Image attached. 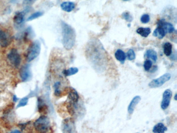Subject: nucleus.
I'll use <instances>...</instances> for the list:
<instances>
[{"label": "nucleus", "instance_id": "1", "mask_svg": "<svg viewBox=\"0 0 177 133\" xmlns=\"http://www.w3.org/2000/svg\"><path fill=\"white\" fill-rule=\"evenodd\" d=\"M86 55L95 69L102 71L106 66V53L100 41L90 40L86 46Z\"/></svg>", "mask_w": 177, "mask_h": 133}, {"label": "nucleus", "instance_id": "2", "mask_svg": "<svg viewBox=\"0 0 177 133\" xmlns=\"http://www.w3.org/2000/svg\"><path fill=\"white\" fill-rule=\"evenodd\" d=\"M61 26L63 34V44L67 50H71L75 44L76 32L75 30L70 25L62 21Z\"/></svg>", "mask_w": 177, "mask_h": 133}, {"label": "nucleus", "instance_id": "3", "mask_svg": "<svg viewBox=\"0 0 177 133\" xmlns=\"http://www.w3.org/2000/svg\"><path fill=\"white\" fill-rule=\"evenodd\" d=\"M34 127L39 133H47L50 129V121L47 116L42 115L34 122Z\"/></svg>", "mask_w": 177, "mask_h": 133}, {"label": "nucleus", "instance_id": "4", "mask_svg": "<svg viewBox=\"0 0 177 133\" xmlns=\"http://www.w3.org/2000/svg\"><path fill=\"white\" fill-rule=\"evenodd\" d=\"M41 50V44L39 41L36 40L30 46L27 53V60L28 62H31L36 59L40 54Z\"/></svg>", "mask_w": 177, "mask_h": 133}, {"label": "nucleus", "instance_id": "5", "mask_svg": "<svg viewBox=\"0 0 177 133\" xmlns=\"http://www.w3.org/2000/svg\"><path fill=\"white\" fill-rule=\"evenodd\" d=\"M7 59L12 66L17 68L19 67L21 63V57L17 50L13 48L9 52L7 55Z\"/></svg>", "mask_w": 177, "mask_h": 133}, {"label": "nucleus", "instance_id": "6", "mask_svg": "<svg viewBox=\"0 0 177 133\" xmlns=\"http://www.w3.org/2000/svg\"><path fill=\"white\" fill-rule=\"evenodd\" d=\"M171 75L170 73H166L162 75L158 78L154 79L151 81L149 84V86L151 88H157L162 86L165 83L171 79Z\"/></svg>", "mask_w": 177, "mask_h": 133}, {"label": "nucleus", "instance_id": "7", "mask_svg": "<svg viewBox=\"0 0 177 133\" xmlns=\"http://www.w3.org/2000/svg\"><path fill=\"white\" fill-rule=\"evenodd\" d=\"M75 124L72 118H68L63 121V133H75Z\"/></svg>", "mask_w": 177, "mask_h": 133}, {"label": "nucleus", "instance_id": "8", "mask_svg": "<svg viewBox=\"0 0 177 133\" xmlns=\"http://www.w3.org/2000/svg\"><path fill=\"white\" fill-rule=\"evenodd\" d=\"M172 97V91L170 89L165 91L162 95V102H161V108L162 110H165L168 107Z\"/></svg>", "mask_w": 177, "mask_h": 133}, {"label": "nucleus", "instance_id": "9", "mask_svg": "<svg viewBox=\"0 0 177 133\" xmlns=\"http://www.w3.org/2000/svg\"><path fill=\"white\" fill-rule=\"evenodd\" d=\"M19 75L22 81L23 82L28 81L31 76V72L29 65L25 64L22 66L20 70Z\"/></svg>", "mask_w": 177, "mask_h": 133}, {"label": "nucleus", "instance_id": "10", "mask_svg": "<svg viewBox=\"0 0 177 133\" xmlns=\"http://www.w3.org/2000/svg\"><path fill=\"white\" fill-rule=\"evenodd\" d=\"M157 26L162 28L166 33H173L176 31L171 23L166 22L164 19H162L158 21Z\"/></svg>", "mask_w": 177, "mask_h": 133}, {"label": "nucleus", "instance_id": "11", "mask_svg": "<svg viewBox=\"0 0 177 133\" xmlns=\"http://www.w3.org/2000/svg\"><path fill=\"white\" fill-rule=\"evenodd\" d=\"M11 41L10 36L2 29H0V46L7 47Z\"/></svg>", "mask_w": 177, "mask_h": 133}, {"label": "nucleus", "instance_id": "12", "mask_svg": "<svg viewBox=\"0 0 177 133\" xmlns=\"http://www.w3.org/2000/svg\"><path fill=\"white\" fill-rule=\"evenodd\" d=\"M68 99L70 100L69 102L76 103L79 99V95L77 91L73 88H69Z\"/></svg>", "mask_w": 177, "mask_h": 133}, {"label": "nucleus", "instance_id": "13", "mask_svg": "<svg viewBox=\"0 0 177 133\" xmlns=\"http://www.w3.org/2000/svg\"><path fill=\"white\" fill-rule=\"evenodd\" d=\"M140 100H141V97H140L139 96H136L133 98V99L131 100L129 106L128 107V112L129 114H132L133 113L135 107L139 102Z\"/></svg>", "mask_w": 177, "mask_h": 133}, {"label": "nucleus", "instance_id": "14", "mask_svg": "<svg viewBox=\"0 0 177 133\" xmlns=\"http://www.w3.org/2000/svg\"><path fill=\"white\" fill-rule=\"evenodd\" d=\"M60 7L63 11L70 12L74 10L75 7V5L73 2H64L61 4Z\"/></svg>", "mask_w": 177, "mask_h": 133}, {"label": "nucleus", "instance_id": "15", "mask_svg": "<svg viewBox=\"0 0 177 133\" xmlns=\"http://www.w3.org/2000/svg\"><path fill=\"white\" fill-rule=\"evenodd\" d=\"M153 35L155 37H157L159 39H162L166 35V32L162 28L157 26V27L153 32Z\"/></svg>", "mask_w": 177, "mask_h": 133}, {"label": "nucleus", "instance_id": "16", "mask_svg": "<svg viewBox=\"0 0 177 133\" xmlns=\"http://www.w3.org/2000/svg\"><path fill=\"white\" fill-rule=\"evenodd\" d=\"M115 57L117 60H119L122 64H124L126 58V55L122 50L119 49L115 53Z\"/></svg>", "mask_w": 177, "mask_h": 133}, {"label": "nucleus", "instance_id": "17", "mask_svg": "<svg viewBox=\"0 0 177 133\" xmlns=\"http://www.w3.org/2000/svg\"><path fill=\"white\" fill-rule=\"evenodd\" d=\"M167 130V128L164 124L159 123L155 125L153 129V132L154 133H165Z\"/></svg>", "mask_w": 177, "mask_h": 133}, {"label": "nucleus", "instance_id": "18", "mask_svg": "<svg viewBox=\"0 0 177 133\" xmlns=\"http://www.w3.org/2000/svg\"><path fill=\"white\" fill-rule=\"evenodd\" d=\"M25 19L24 14L23 12H17L14 17L13 21L15 24L19 25L23 23Z\"/></svg>", "mask_w": 177, "mask_h": 133}, {"label": "nucleus", "instance_id": "19", "mask_svg": "<svg viewBox=\"0 0 177 133\" xmlns=\"http://www.w3.org/2000/svg\"><path fill=\"white\" fill-rule=\"evenodd\" d=\"M136 31H137V33L143 37H148L151 32V29L149 28H142V27L139 28Z\"/></svg>", "mask_w": 177, "mask_h": 133}, {"label": "nucleus", "instance_id": "20", "mask_svg": "<svg viewBox=\"0 0 177 133\" xmlns=\"http://www.w3.org/2000/svg\"><path fill=\"white\" fill-rule=\"evenodd\" d=\"M144 56L146 58H150L151 59H152L154 62H156V60L157 59V53L153 50H147Z\"/></svg>", "mask_w": 177, "mask_h": 133}, {"label": "nucleus", "instance_id": "21", "mask_svg": "<svg viewBox=\"0 0 177 133\" xmlns=\"http://www.w3.org/2000/svg\"><path fill=\"white\" fill-rule=\"evenodd\" d=\"M173 45L169 42H166L163 45V50L165 55L167 56H170L172 54Z\"/></svg>", "mask_w": 177, "mask_h": 133}, {"label": "nucleus", "instance_id": "22", "mask_svg": "<svg viewBox=\"0 0 177 133\" xmlns=\"http://www.w3.org/2000/svg\"><path fill=\"white\" fill-rule=\"evenodd\" d=\"M79 72V69L76 67H72L68 69L67 70H65L63 71V75L66 77L71 76L72 75H75Z\"/></svg>", "mask_w": 177, "mask_h": 133}, {"label": "nucleus", "instance_id": "23", "mask_svg": "<svg viewBox=\"0 0 177 133\" xmlns=\"http://www.w3.org/2000/svg\"><path fill=\"white\" fill-rule=\"evenodd\" d=\"M121 17L122 18L124 19V20L127 21L128 22L130 23L133 20V17L131 16V15L130 14V12H124L121 15Z\"/></svg>", "mask_w": 177, "mask_h": 133}, {"label": "nucleus", "instance_id": "24", "mask_svg": "<svg viewBox=\"0 0 177 133\" xmlns=\"http://www.w3.org/2000/svg\"><path fill=\"white\" fill-rule=\"evenodd\" d=\"M43 15V13L41 12H34V14H32L30 16L28 17L27 21L33 20L34 19H36L42 16Z\"/></svg>", "mask_w": 177, "mask_h": 133}, {"label": "nucleus", "instance_id": "25", "mask_svg": "<svg viewBox=\"0 0 177 133\" xmlns=\"http://www.w3.org/2000/svg\"><path fill=\"white\" fill-rule=\"evenodd\" d=\"M127 57L128 60H134L135 58V54L134 50L132 49L128 50V51L127 52Z\"/></svg>", "mask_w": 177, "mask_h": 133}, {"label": "nucleus", "instance_id": "26", "mask_svg": "<svg viewBox=\"0 0 177 133\" xmlns=\"http://www.w3.org/2000/svg\"><path fill=\"white\" fill-rule=\"evenodd\" d=\"M60 83L59 82H57L56 83H55V94L56 96L60 95L61 91L60 90Z\"/></svg>", "mask_w": 177, "mask_h": 133}, {"label": "nucleus", "instance_id": "27", "mask_svg": "<svg viewBox=\"0 0 177 133\" xmlns=\"http://www.w3.org/2000/svg\"><path fill=\"white\" fill-rule=\"evenodd\" d=\"M28 97H25L21 99L20 102H19V103L18 104V105L17 106V108H20V107H24L25 105H27V104L28 102Z\"/></svg>", "mask_w": 177, "mask_h": 133}, {"label": "nucleus", "instance_id": "28", "mask_svg": "<svg viewBox=\"0 0 177 133\" xmlns=\"http://www.w3.org/2000/svg\"><path fill=\"white\" fill-rule=\"evenodd\" d=\"M152 66V62L151 60H146L144 62L143 66L144 70L146 71H149L151 68Z\"/></svg>", "mask_w": 177, "mask_h": 133}, {"label": "nucleus", "instance_id": "29", "mask_svg": "<svg viewBox=\"0 0 177 133\" xmlns=\"http://www.w3.org/2000/svg\"><path fill=\"white\" fill-rule=\"evenodd\" d=\"M150 16L148 14H143L141 17V18H140V21L142 23H147L150 21Z\"/></svg>", "mask_w": 177, "mask_h": 133}, {"label": "nucleus", "instance_id": "30", "mask_svg": "<svg viewBox=\"0 0 177 133\" xmlns=\"http://www.w3.org/2000/svg\"><path fill=\"white\" fill-rule=\"evenodd\" d=\"M11 133H22L20 131H19V130H14Z\"/></svg>", "mask_w": 177, "mask_h": 133}, {"label": "nucleus", "instance_id": "31", "mask_svg": "<svg viewBox=\"0 0 177 133\" xmlns=\"http://www.w3.org/2000/svg\"><path fill=\"white\" fill-rule=\"evenodd\" d=\"M13 100L15 102H17V100H18V98L16 97V96L14 95L13 96Z\"/></svg>", "mask_w": 177, "mask_h": 133}, {"label": "nucleus", "instance_id": "32", "mask_svg": "<svg viewBox=\"0 0 177 133\" xmlns=\"http://www.w3.org/2000/svg\"><path fill=\"white\" fill-rule=\"evenodd\" d=\"M177 94H176V95H175V100H177Z\"/></svg>", "mask_w": 177, "mask_h": 133}, {"label": "nucleus", "instance_id": "33", "mask_svg": "<svg viewBox=\"0 0 177 133\" xmlns=\"http://www.w3.org/2000/svg\"><path fill=\"white\" fill-rule=\"evenodd\" d=\"M123 1H130V0H123Z\"/></svg>", "mask_w": 177, "mask_h": 133}, {"label": "nucleus", "instance_id": "34", "mask_svg": "<svg viewBox=\"0 0 177 133\" xmlns=\"http://www.w3.org/2000/svg\"></svg>", "mask_w": 177, "mask_h": 133}]
</instances>
